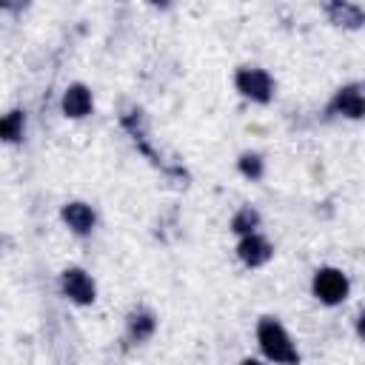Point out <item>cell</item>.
Segmentation results:
<instances>
[{"label":"cell","instance_id":"cell-13","mask_svg":"<svg viewBox=\"0 0 365 365\" xmlns=\"http://www.w3.org/2000/svg\"><path fill=\"white\" fill-rule=\"evenodd\" d=\"M262 225V214L254 208V205H240L234 214H231V220H228V231L231 234H237V237H248V234H254L257 228Z\"/></svg>","mask_w":365,"mask_h":365},{"label":"cell","instance_id":"cell-5","mask_svg":"<svg viewBox=\"0 0 365 365\" xmlns=\"http://www.w3.org/2000/svg\"><path fill=\"white\" fill-rule=\"evenodd\" d=\"M322 117L325 120H336V117H342V120H362L365 117V86L359 80L339 86L331 94V100L325 103Z\"/></svg>","mask_w":365,"mask_h":365},{"label":"cell","instance_id":"cell-4","mask_svg":"<svg viewBox=\"0 0 365 365\" xmlns=\"http://www.w3.org/2000/svg\"><path fill=\"white\" fill-rule=\"evenodd\" d=\"M120 128L131 137V143L137 145V151H140L151 165L163 168L165 174H174V168H171V165H165V163H163V157L154 151L151 137H148V120H145V111H143L140 106H128V108L120 114Z\"/></svg>","mask_w":365,"mask_h":365},{"label":"cell","instance_id":"cell-6","mask_svg":"<svg viewBox=\"0 0 365 365\" xmlns=\"http://www.w3.org/2000/svg\"><path fill=\"white\" fill-rule=\"evenodd\" d=\"M60 294L68 302H74L80 308H88V305L97 302V282L83 265H68V268L60 271Z\"/></svg>","mask_w":365,"mask_h":365},{"label":"cell","instance_id":"cell-2","mask_svg":"<svg viewBox=\"0 0 365 365\" xmlns=\"http://www.w3.org/2000/svg\"><path fill=\"white\" fill-rule=\"evenodd\" d=\"M234 88L240 91V97H245L257 106H268V103H274L277 80L262 66H240L234 71Z\"/></svg>","mask_w":365,"mask_h":365},{"label":"cell","instance_id":"cell-8","mask_svg":"<svg viewBox=\"0 0 365 365\" xmlns=\"http://www.w3.org/2000/svg\"><path fill=\"white\" fill-rule=\"evenodd\" d=\"M60 220L74 237H91L97 225V211L83 200H68L60 205Z\"/></svg>","mask_w":365,"mask_h":365},{"label":"cell","instance_id":"cell-17","mask_svg":"<svg viewBox=\"0 0 365 365\" xmlns=\"http://www.w3.org/2000/svg\"><path fill=\"white\" fill-rule=\"evenodd\" d=\"M240 365H262V362H259V359H254V356H245Z\"/></svg>","mask_w":365,"mask_h":365},{"label":"cell","instance_id":"cell-15","mask_svg":"<svg viewBox=\"0 0 365 365\" xmlns=\"http://www.w3.org/2000/svg\"><path fill=\"white\" fill-rule=\"evenodd\" d=\"M26 9V3H9V0H0V11H20Z\"/></svg>","mask_w":365,"mask_h":365},{"label":"cell","instance_id":"cell-12","mask_svg":"<svg viewBox=\"0 0 365 365\" xmlns=\"http://www.w3.org/2000/svg\"><path fill=\"white\" fill-rule=\"evenodd\" d=\"M23 134H26V111L23 108H9L6 114H0V143L17 145V143H23Z\"/></svg>","mask_w":365,"mask_h":365},{"label":"cell","instance_id":"cell-7","mask_svg":"<svg viewBox=\"0 0 365 365\" xmlns=\"http://www.w3.org/2000/svg\"><path fill=\"white\" fill-rule=\"evenodd\" d=\"M234 251H237V259L245 268H251V271L254 268H262V265H268L274 259V242L268 237H262L259 231H254L248 237H240Z\"/></svg>","mask_w":365,"mask_h":365},{"label":"cell","instance_id":"cell-3","mask_svg":"<svg viewBox=\"0 0 365 365\" xmlns=\"http://www.w3.org/2000/svg\"><path fill=\"white\" fill-rule=\"evenodd\" d=\"M311 294H314L317 302H322L328 308L342 305L351 297V279L336 265H319L311 277Z\"/></svg>","mask_w":365,"mask_h":365},{"label":"cell","instance_id":"cell-9","mask_svg":"<svg viewBox=\"0 0 365 365\" xmlns=\"http://www.w3.org/2000/svg\"><path fill=\"white\" fill-rule=\"evenodd\" d=\"M60 111L66 120H86L94 111V94L86 83H68L60 97Z\"/></svg>","mask_w":365,"mask_h":365},{"label":"cell","instance_id":"cell-11","mask_svg":"<svg viewBox=\"0 0 365 365\" xmlns=\"http://www.w3.org/2000/svg\"><path fill=\"white\" fill-rule=\"evenodd\" d=\"M322 11L339 29L359 31L365 26V9L359 3H351V0H328V3H322Z\"/></svg>","mask_w":365,"mask_h":365},{"label":"cell","instance_id":"cell-10","mask_svg":"<svg viewBox=\"0 0 365 365\" xmlns=\"http://www.w3.org/2000/svg\"><path fill=\"white\" fill-rule=\"evenodd\" d=\"M157 334V314L145 305H137L125 314V342L128 345H145Z\"/></svg>","mask_w":365,"mask_h":365},{"label":"cell","instance_id":"cell-14","mask_svg":"<svg viewBox=\"0 0 365 365\" xmlns=\"http://www.w3.org/2000/svg\"><path fill=\"white\" fill-rule=\"evenodd\" d=\"M237 171H240L245 180L257 182V180L265 177V157H262L259 151H242V154L237 157Z\"/></svg>","mask_w":365,"mask_h":365},{"label":"cell","instance_id":"cell-16","mask_svg":"<svg viewBox=\"0 0 365 365\" xmlns=\"http://www.w3.org/2000/svg\"><path fill=\"white\" fill-rule=\"evenodd\" d=\"M354 325H356V336L362 339L365 334H362V311H356V317H354Z\"/></svg>","mask_w":365,"mask_h":365},{"label":"cell","instance_id":"cell-1","mask_svg":"<svg viewBox=\"0 0 365 365\" xmlns=\"http://www.w3.org/2000/svg\"><path fill=\"white\" fill-rule=\"evenodd\" d=\"M257 345H259L262 356L268 362H274V365H299L302 362V354H299L294 336L271 314L257 319Z\"/></svg>","mask_w":365,"mask_h":365}]
</instances>
